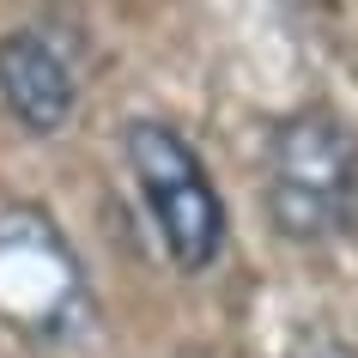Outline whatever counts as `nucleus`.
<instances>
[{
	"instance_id": "f257e3e1",
	"label": "nucleus",
	"mask_w": 358,
	"mask_h": 358,
	"mask_svg": "<svg viewBox=\"0 0 358 358\" xmlns=\"http://www.w3.org/2000/svg\"><path fill=\"white\" fill-rule=\"evenodd\" d=\"M358 146L334 110H298L267 146V213L292 243H322L352 225Z\"/></svg>"
},
{
	"instance_id": "f03ea898",
	"label": "nucleus",
	"mask_w": 358,
	"mask_h": 358,
	"mask_svg": "<svg viewBox=\"0 0 358 358\" xmlns=\"http://www.w3.org/2000/svg\"><path fill=\"white\" fill-rule=\"evenodd\" d=\"M128 170L140 182L152 225L164 237L170 262L182 273H207L225 249V201L213 189L201 152L170 122H134L128 128Z\"/></svg>"
},
{
	"instance_id": "7ed1b4c3",
	"label": "nucleus",
	"mask_w": 358,
	"mask_h": 358,
	"mask_svg": "<svg viewBox=\"0 0 358 358\" xmlns=\"http://www.w3.org/2000/svg\"><path fill=\"white\" fill-rule=\"evenodd\" d=\"M79 303V262L43 213H0V316L19 328L67 322Z\"/></svg>"
},
{
	"instance_id": "20e7f679",
	"label": "nucleus",
	"mask_w": 358,
	"mask_h": 358,
	"mask_svg": "<svg viewBox=\"0 0 358 358\" xmlns=\"http://www.w3.org/2000/svg\"><path fill=\"white\" fill-rule=\"evenodd\" d=\"M0 103L24 134H61L79 110L73 67L37 31H6L0 37Z\"/></svg>"
},
{
	"instance_id": "39448f33",
	"label": "nucleus",
	"mask_w": 358,
	"mask_h": 358,
	"mask_svg": "<svg viewBox=\"0 0 358 358\" xmlns=\"http://www.w3.org/2000/svg\"><path fill=\"white\" fill-rule=\"evenodd\" d=\"M292 358H358V352L346 346V340H303Z\"/></svg>"
}]
</instances>
